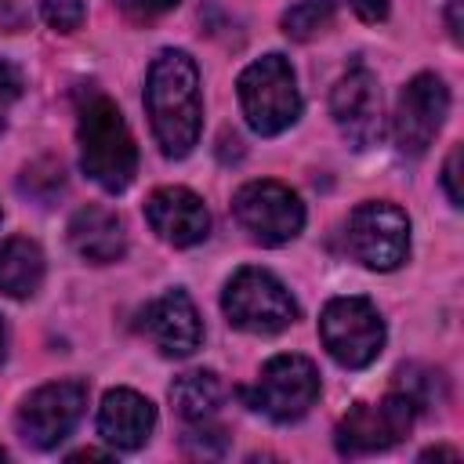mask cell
Segmentation results:
<instances>
[{"instance_id": "6da1fadb", "label": "cell", "mask_w": 464, "mask_h": 464, "mask_svg": "<svg viewBox=\"0 0 464 464\" xmlns=\"http://www.w3.org/2000/svg\"><path fill=\"white\" fill-rule=\"evenodd\" d=\"M145 109L163 156L181 160L196 149L203 127L199 69L185 51H160L145 80Z\"/></svg>"}, {"instance_id": "7a4b0ae2", "label": "cell", "mask_w": 464, "mask_h": 464, "mask_svg": "<svg viewBox=\"0 0 464 464\" xmlns=\"http://www.w3.org/2000/svg\"><path fill=\"white\" fill-rule=\"evenodd\" d=\"M80 163L83 174L105 192H123L138 170V149L123 112L109 98H91L80 112Z\"/></svg>"}, {"instance_id": "3957f363", "label": "cell", "mask_w": 464, "mask_h": 464, "mask_svg": "<svg viewBox=\"0 0 464 464\" xmlns=\"http://www.w3.org/2000/svg\"><path fill=\"white\" fill-rule=\"evenodd\" d=\"M236 91H239V105H243L250 130H257L261 138L283 134L301 116L297 80L283 54H265V58L250 62L239 72Z\"/></svg>"}, {"instance_id": "277c9868", "label": "cell", "mask_w": 464, "mask_h": 464, "mask_svg": "<svg viewBox=\"0 0 464 464\" xmlns=\"http://www.w3.org/2000/svg\"><path fill=\"white\" fill-rule=\"evenodd\" d=\"M221 308L228 323L246 334H279L297 319L290 290L265 268H239L221 294Z\"/></svg>"}, {"instance_id": "5b68a950", "label": "cell", "mask_w": 464, "mask_h": 464, "mask_svg": "<svg viewBox=\"0 0 464 464\" xmlns=\"http://www.w3.org/2000/svg\"><path fill=\"white\" fill-rule=\"evenodd\" d=\"M243 399L250 402V410L279 424L301 420L319 399V370L304 355H276L261 366L254 388H246Z\"/></svg>"}, {"instance_id": "8992f818", "label": "cell", "mask_w": 464, "mask_h": 464, "mask_svg": "<svg viewBox=\"0 0 464 464\" xmlns=\"http://www.w3.org/2000/svg\"><path fill=\"white\" fill-rule=\"evenodd\" d=\"M319 337L334 362L362 370L384 348V323L366 297H334L319 315Z\"/></svg>"}, {"instance_id": "52a82bcc", "label": "cell", "mask_w": 464, "mask_h": 464, "mask_svg": "<svg viewBox=\"0 0 464 464\" xmlns=\"http://www.w3.org/2000/svg\"><path fill=\"white\" fill-rule=\"evenodd\" d=\"M232 214L261 246H283L304 228V203L283 181H246L232 196Z\"/></svg>"}, {"instance_id": "ba28073f", "label": "cell", "mask_w": 464, "mask_h": 464, "mask_svg": "<svg viewBox=\"0 0 464 464\" xmlns=\"http://www.w3.org/2000/svg\"><path fill=\"white\" fill-rule=\"evenodd\" d=\"M348 250L359 265L373 272H392L410 254V218L384 199L359 203L348 218Z\"/></svg>"}, {"instance_id": "9c48e42d", "label": "cell", "mask_w": 464, "mask_h": 464, "mask_svg": "<svg viewBox=\"0 0 464 464\" xmlns=\"http://www.w3.org/2000/svg\"><path fill=\"white\" fill-rule=\"evenodd\" d=\"M413 420H417V406L402 392L384 395L377 406L355 402L337 424V450L344 457L388 450V446H395V442H402L410 435Z\"/></svg>"}, {"instance_id": "30bf717a", "label": "cell", "mask_w": 464, "mask_h": 464, "mask_svg": "<svg viewBox=\"0 0 464 464\" xmlns=\"http://www.w3.org/2000/svg\"><path fill=\"white\" fill-rule=\"evenodd\" d=\"M87 406V388L80 381H54L36 388L22 410H18V431L29 446L36 450H51L58 446L83 417Z\"/></svg>"}, {"instance_id": "8fae6325", "label": "cell", "mask_w": 464, "mask_h": 464, "mask_svg": "<svg viewBox=\"0 0 464 464\" xmlns=\"http://www.w3.org/2000/svg\"><path fill=\"white\" fill-rule=\"evenodd\" d=\"M446 112H450V91H446V83L435 72H417L402 87L399 105H395V120H392L399 152H406V156L428 152V145L435 141Z\"/></svg>"}, {"instance_id": "7c38bea8", "label": "cell", "mask_w": 464, "mask_h": 464, "mask_svg": "<svg viewBox=\"0 0 464 464\" xmlns=\"http://www.w3.org/2000/svg\"><path fill=\"white\" fill-rule=\"evenodd\" d=\"M330 116L341 130V138L352 149H370L381 141L384 112H381V87L370 69L344 72L330 91Z\"/></svg>"}, {"instance_id": "4fadbf2b", "label": "cell", "mask_w": 464, "mask_h": 464, "mask_svg": "<svg viewBox=\"0 0 464 464\" xmlns=\"http://www.w3.org/2000/svg\"><path fill=\"white\" fill-rule=\"evenodd\" d=\"M145 218L152 232L170 246H196L210 232V214L192 188L163 185L145 199Z\"/></svg>"}, {"instance_id": "5bb4252c", "label": "cell", "mask_w": 464, "mask_h": 464, "mask_svg": "<svg viewBox=\"0 0 464 464\" xmlns=\"http://www.w3.org/2000/svg\"><path fill=\"white\" fill-rule=\"evenodd\" d=\"M145 334L152 337V344L170 355V359H185L199 348L203 341V323L199 312L192 304V297L185 290H167L163 297H156L145 308Z\"/></svg>"}, {"instance_id": "9a60e30c", "label": "cell", "mask_w": 464, "mask_h": 464, "mask_svg": "<svg viewBox=\"0 0 464 464\" xmlns=\"http://www.w3.org/2000/svg\"><path fill=\"white\" fill-rule=\"evenodd\" d=\"M156 428V406L130 392V388H112L105 399H102V410H98V435L112 446V450H141L149 442Z\"/></svg>"}, {"instance_id": "2e32d148", "label": "cell", "mask_w": 464, "mask_h": 464, "mask_svg": "<svg viewBox=\"0 0 464 464\" xmlns=\"http://www.w3.org/2000/svg\"><path fill=\"white\" fill-rule=\"evenodd\" d=\"M69 243H72V250L83 261L109 265V261L123 257L127 232H123V221L112 210H105V207H80L69 218Z\"/></svg>"}, {"instance_id": "e0dca14e", "label": "cell", "mask_w": 464, "mask_h": 464, "mask_svg": "<svg viewBox=\"0 0 464 464\" xmlns=\"http://www.w3.org/2000/svg\"><path fill=\"white\" fill-rule=\"evenodd\" d=\"M228 399L225 381L214 370H188L170 384V402L185 424H210Z\"/></svg>"}, {"instance_id": "ac0fdd59", "label": "cell", "mask_w": 464, "mask_h": 464, "mask_svg": "<svg viewBox=\"0 0 464 464\" xmlns=\"http://www.w3.org/2000/svg\"><path fill=\"white\" fill-rule=\"evenodd\" d=\"M44 283V254L33 239L11 236L0 243V294L25 301Z\"/></svg>"}, {"instance_id": "d6986e66", "label": "cell", "mask_w": 464, "mask_h": 464, "mask_svg": "<svg viewBox=\"0 0 464 464\" xmlns=\"http://www.w3.org/2000/svg\"><path fill=\"white\" fill-rule=\"evenodd\" d=\"M334 14H337L334 0H301L283 14V33L290 40H312L334 22Z\"/></svg>"}, {"instance_id": "ffe728a7", "label": "cell", "mask_w": 464, "mask_h": 464, "mask_svg": "<svg viewBox=\"0 0 464 464\" xmlns=\"http://www.w3.org/2000/svg\"><path fill=\"white\" fill-rule=\"evenodd\" d=\"M40 18L54 33H76L87 18V4L83 0H40Z\"/></svg>"}, {"instance_id": "44dd1931", "label": "cell", "mask_w": 464, "mask_h": 464, "mask_svg": "<svg viewBox=\"0 0 464 464\" xmlns=\"http://www.w3.org/2000/svg\"><path fill=\"white\" fill-rule=\"evenodd\" d=\"M185 450L192 457H218V453H225V431L214 420L210 424H188Z\"/></svg>"}, {"instance_id": "7402d4cb", "label": "cell", "mask_w": 464, "mask_h": 464, "mask_svg": "<svg viewBox=\"0 0 464 464\" xmlns=\"http://www.w3.org/2000/svg\"><path fill=\"white\" fill-rule=\"evenodd\" d=\"M112 4L123 11V18H130V22L145 25V22H156V18L170 14L181 0H112Z\"/></svg>"}, {"instance_id": "603a6c76", "label": "cell", "mask_w": 464, "mask_h": 464, "mask_svg": "<svg viewBox=\"0 0 464 464\" xmlns=\"http://www.w3.org/2000/svg\"><path fill=\"white\" fill-rule=\"evenodd\" d=\"M442 185H446L450 203H453V207H460V203H464V192H460V145H453V149H450V156H446Z\"/></svg>"}, {"instance_id": "cb8c5ba5", "label": "cell", "mask_w": 464, "mask_h": 464, "mask_svg": "<svg viewBox=\"0 0 464 464\" xmlns=\"http://www.w3.org/2000/svg\"><path fill=\"white\" fill-rule=\"evenodd\" d=\"M352 7L362 22H384L388 18V0H352Z\"/></svg>"}, {"instance_id": "d4e9b609", "label": "cell", "mask_w": 464, "mask_h": 464, "mask_svg": "<svg viewBox=\"0 0 464 464\" xmlns=\"http://www.w3.org/2000/svg\"><path fill=\"white\" fill-rule=\"evenodd\" d=\"M18 22H22V14H18V0H0V25L14 29Z\"/></svg>"}, {"instance_id": "484cf974", "label": "cell", "mask_w": 464, "mask_h": 464, "mask_svg": "<svg viewBox=\"0 0 464 464\" xmlns=\"http://www.w3.org/2000/svg\"><path fill=\"white\" fill-rule=\"evenodd\" d=\"M460 7L464 0H450V11H446V22H450V36L460 44Z\"/></svg>"}, {"instance_id": "4316f807", "label": "cell", "mask_w": 464, "mask_h": 464, "mask_svg": "<svg viewBox=\"0 0 464 464\" xmlns=\"http://www.w3.org/2000/svg\"><path fill=\"white\" fill-rule=\"evenodd\" d=\"M420 457H424V460H442V457H446V460H457V450H424Z\"/></svg>"}, {"instance_id": "83f0119b", "label": "cell", "mask_w": 464, "mask_h": 464, "mask_svg": "<svg viewBox=\"0 0 464 464\" xmlns=\"http://www.w3.org/2000/svg\"><path fill=\"white\" fill-rule=\"evenodd\" d=\"M69 460H105V453H98V450H80V453H72Z\"/></svg>"}, {"instance_id": "f1b7e54d", "label": "cell", "mask_w": 464, "mask_h": 464, "mask_svg": "<svg viewBox=\"0 0 464 464\" xmlns=\"http://www.w3.org/2000/svg\"><path fill=\"white\" fill-rule=\"evenodd\" d=\"M4 344H7V337H4V323H0V359H4Z\"/></svg>"}, {"instance_id": "f546056e", "label": "cell", "mask_w": 464, "mask_h": 464, "mask_svg": "<svg viewBox=\"0 0 464 464\" xmlns=\"http://www.w3.org/2000/svg\"><path fill=\"white\" fill-rule=\"evenodd\" d=\"M4 457H7V453H4V450H0V460H4Z\"/></svg>"}]
</instances>
